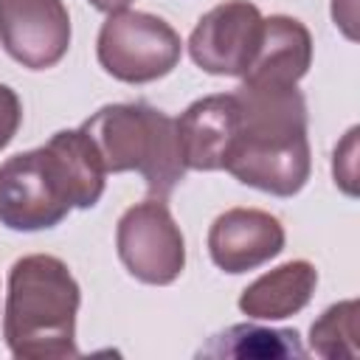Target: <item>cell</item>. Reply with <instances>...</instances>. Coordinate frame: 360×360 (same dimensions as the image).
Segmentation results:
<instances>
[{"mask_svg":"<svg viewBox=\"0 0 360 360\" xmlns=\"http://www.w3.org/2000/svg\"><path fill=\"white\" fill-rule=\"evenodd\" d=\"M104 166L87 132L59 129L39 149L0 163V225L48 231L73 208H93L104 194Z\"/></svg>","mask_w":360,"mask_h":360,"instance_id":"1","label":"cell"},{"mask_svg":"<svg viewBox=\"0 0 360 360\" xmlns=\"http://www.w3.org/2000/svg\"><path fill=\"white\" fill-rule=\"evenodd\" d=\"M239 124L225 172L273 197L298 194L312 172L307 101L295 84H248L236 90Z\"/></svg>","mask_w":360,"mask_h":360,"instance_id":"2","label":"cell"},{"mask_svg":"<svg viewBox=\"0 0 360 360\" xmlns=\"http://www.w3.org/2000/svg\"><path fill=\"white\" fill-rule=\"evenodd\" d=\"M82 290L68 264L48 253H31L11 264L3 312V338L20 360L79 357L76 312Z\"/></svg>","mask_w":360,"mask_h":360,"instance_id":"3","label":"cell"},{"mask_svg":"<svg viewBox=\"0 0 360 360\" xmlns=\"http://www.w3.org/2000/svg\"><path fill=\"white\" fill-rule=\"evenodd\" d=\"M82 129L93 141L104 172H138L149 197L166 200L186 174L174 118L146 101L107 104Z\"/></svg>","mask_w":360,"mask_h":360,"instance_id":"4","label":"cell"},{"mask_svg":"<svg viewBox=\"0 0 360 360\" xmlns=\"http://www.w3.org/2000/svg\"><path fill=\"white\" fill-rule=\"evenodd\" d=\"M183 39L163 20L149 11H112L101 22L96 39L98 65L118 82L146 84L172 73L180 62Z\"/></svg>","mask_w":360,"mask_h":360,"instance_id":"5","label":"cell"},{"mask_svg":"<svg viewBox=\"0 0 360 360\" xmlns=\"http://www.w3.org/2000/svg\"><path fill=\"white\" fill-rule=\"evenodd\" d=\"M118 259L129 276L143 284L166 287L177 281L186 267V242L166 205V200L149 197L129 205L115 228Z\"/></svg>","mask_w":360,"mask_h":360,"instance_id":"6","label":"cell"},{"mask_svg":"<svg viewBox=\"0 0 360 360\" xmlns=\"http://www.w3.org/2000/svg\"><path fill=\"white\" fill-rule=\"evenodd\" d=\"M264 17L250 0H225L205 11L191 37L188 53L197 68L211 76L242 79L259 51Z\"/></svg>","mask_w":360,"mask_h":360,"instance_id":"7","label":"cell"},{"mask_svg":"<svg viewBox=\"0 0 360 360\" xmlns=\"http://www.w3.org/2000/svg\"><path fill=\"white\" fill-rule=\"evenodd\" d=\"M0 42L28 70L62 62L70 48V14L62 0H0Z\"/></svg>","mask_w":360,"mask_h":360,"instance_id":"8","label":"cell"},{"mask_svg":"<svg viewBox=\"0 0 360 360\" xmlns=\"http://www.w3.org/2000/svg\"><path fill=\"white\" fill-rule=\"evenodd\" d=\"M284 250V225L262 208H228L208 228L211 262L231 276L256 270Z\"/></svg>","mask_w":360,"mask_h":360,"instance_id":"9","label":"cell"},{"mask_svg":"<svg viewBox=\"0 0 360 360\" xmlns=\"http://www.w3.org/2000/svg\"><path fill=\"white\" fill-rule=\"evenodd\" d=\"M177 124L183 166L194 172H219L225 166L231 141L239 124V104L233 93L197 98L186 107Z\"/></svg>","mask_w":360,"mask_h":360,"instance_id":"10","label":"cell"},{"mask_svg":"<svg viewBox=\"0 0 360 360\" xmlns=\"http://www.w3.org/2000/svg\"><path fill=\"white\" fill-rule=\"evenodd\" d=\"M312 65L309 28L287 14L264 17L259 51L242 76L248 84H298Z\"/></svg>","mask_w":360,"mask_h":360,"instance_id":"11","label":"cell"},{"mask_svg":"<svg viewBox=\"0 0 360 360\" xmlns=\"http://www.w3.org/2000/svg\"><path fill=\"white\" fill-rule=\"evenodd\" d=\"M318 270L307 259H292L250 281L239 295V309L250 321H281L301 312L315 292Z\"/></svg>","mask_w":360,"mask_h":360,"instance_id":"12","label":"cell"},{"mask_svg":"<svg viewBox=\"0 0 360 360\" xmlns=\"http://www.w3.org/2000/svg\"><path fill=\"white\" fill-rule=\"evenodd\" d=\"M200 357H304L307 349L295 329H270L259 323H233L214 335L200 352Z\"/></svg>","mask_w":360,"mask_h":360,"instance_id":"13","label":"cell"},{"mask_svg":"<svg viewBox=\"0 0 360 360\" xmlns=\"http://www.w3.org/2000/svg\"><path fill=\"white\" fill-rule=\"evenodd\" d=\"M357 315H360V304L354 298L338 301L329 309H323V315L309 326V349L326 360L360 357Z\"/></svg>","mask_w":360,"mask_h":360,"instance_id":"14","label":"cell"},{"mask_svg":"<svg viewBox=\"0 0 360 360\" xmlns=\"http://www.w3.org/2000/svg\"><path fill=\"white\" fill-rule=\"evenodd\" d=\"M357 127H352L346 132V138L335 146V158H332V174H335V183L349 194L354 197L357 194Z\"/></svg>","mask_w":360,"mask_h":360,"instance_id":"15","label":"cell"},{"mask_svg":"<svg viewBox=\"0 0 360 360\" xmlns=\"http://www.w3.org/2000/svg\"><path fill=\"white\" fill-rule=\"evenodd\" d=\"M20 124H22L20 96L8 84H0V149H6L14 141Z\"/></svg>","mask_w":360,"mask_h":360,"instance_id":"16","label":"cell"},{"mask_svg":"<svg viewBox=\"0 0 360 360\" xmlns=\"http://www.w3.org/2000/svg\"><path fill=\"white\" fill-rule=\"evenodd\" d=\"M332 20L349 39H357V0H332Z\"/></svg>","mask_w":360,"mask_h":360,"instance_id":"17","label":"cell"},{"mask_svg":"<svg viewBox=\"0 0 360 360\" xmlns=\"http://www.w3.org/2000/svg\"><path fill=\"white\" fill-rule=\"evenodd\" d=\"M132 0H90V6L93 8H98V11H107V14H112V11H121V8H127Z\"/></svg>","mask_w":360,"mask_h":360,"instance_id":"18","label":"cell"}]
</instances>
